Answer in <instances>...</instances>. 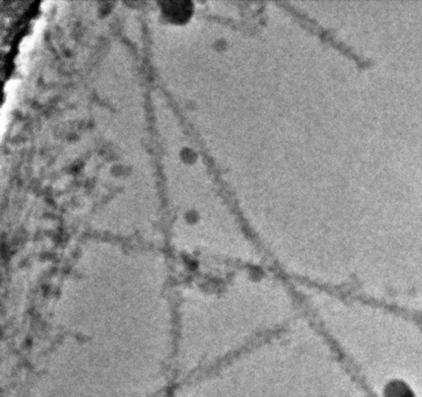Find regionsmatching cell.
<instances>
[{
	"mask_svg": "<svg viewBox=\"0 0 422 397\" xmlns=\"http://www.w3.org/2000/svg\"><path fill=\"white\" fill-rule=\"evenodd\" d=\"M174 287L66 280L47 305L27 397H167L176 383Z\"/></svg>",
	"mask_w": 422,
	"mask_h": 397,
	"instance_id": "1",
	"label": "cell"
}]
</instances>
